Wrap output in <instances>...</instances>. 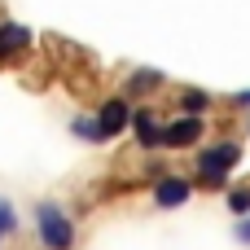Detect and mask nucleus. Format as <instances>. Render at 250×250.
<instances>
[{
  "label": "nucleus",
  "mask_w": 250,
  "mask_h": 250,
  "mask_svg": "<svg viewBox=\"0 0 250 250\" xmlns=\"http://www.w3.org/2000/svg\"><path fill=\"white\" fill-rule=\"evenodd\" d=\"M35 220H40V242H44L48 250H70V242H75V229H70V220H66V211H62V207L44 202Z\"/></svg>",
  "instance_id": "1"
},
{
  "label": "nucleus",
  "mask_w": 250,
  "mask_h": 250,
  "mask_svg": "<svg viewBox=\"0 0 250 250\" xmlns=\"http://www.w3.org/2000/svg\"><path fill=\"white\" fill-rule=\"evenodd\" d=\"M154 83H158L154 70H136V75H132V88H136V92H145V88H154Z\"/></svg>",
  "instance_id": "8"
},
{
  "label": "nucleus",
  "mask_w": 250,
  "mask_h": 250,
  "mask_svg": "<svg viewBox=\"0 0 250 250\" xmlns=\"http://www.w3.org/2000/svg\"><path fill=\"white\" fill-rule=\"evenodd\" d=\"M237 237H242V242H250V220L242 224V229H237Z\"/></svg>",
  "instance_id": "12"
},
{
  "label": "nucleus",
  "mask_w": 250,
  "mask_h": 250,
  "mask_svg": "<svg viewBox=\"0 0 250 250\" xmlns=\"http://www.w3.org/2000/svg\"><path fill=\"white\" fill-rule=\"evenodd\" d=\"M132 123H136V136H141V145H145V149L163 141V127L154 123V114H149V110H136V114H132Z\"/></svg>",
  "instance_id": "6"
},
{
  "label": "nucleus",
  "mask_w": 250,
  "mask_h": 250,
  "mask_svg": "<svg viewBox=\"0 0 250 250\" xmlns=\"http://www.w3.org/2000/svg\"><path fill=\"white\" fill-rule=\"evenodd\" d=\"M229 207H233V211H250V189H237V193L229 198Z\"/></svg>",
  "instance_id": "10"
},
{
  "label": "nucleus",
  "mask_w": 250,
  "mask_h": 250,
  "mask_svg": "<svg viewBox=\"0 0 250 250\" xmlns=\"http://www.w3.org/2000/svg\"><path fill=\"white\" fill-rule=\"evenodd\" d=\"M185 105H189V110H202V105H207V97H202V92H189V97H185Z\"/></svg>",
  "instance_id": "11"
},
{
  "label": "nucleus",
  "mask_w": 250,
  "mask_h": 250,
  "mask_svg": "<svg viewBox=\"0 0 250 250\" xmlns=\"http://www.w3.org/2000/svg\"><path fill=\"white\" fill-rule=\"evenodd\" d=\"M127 119H132V114H127V105H123V101H105V105H101V123H97V127H101V136H114V132H123V127H127Z\"/></svg>",
  "instance_id": "4"
},
{
  "label": "nucleus",
  "mask_w": 250,
  "mask_h": 250,
  "mask_svg": "<svg viewBox=\"0 0 250 250\" xmlns=\"http://www.w3.org/2000/svg\"><path fill=\"white\" fill-rule=\"evenodd\" d=\"M26 44H31V31H26V26L0 22V57H9V53H18V48H26Z\"/></svg>",
  "instance_id": "5"
},
{
  "label": "nucleus",
  "mask_w": 250,
  "mask_h": 250,
  "mask_svg": "<svg viewBox=\"0 0 250 250\" xmlns=\"http://www.w3.org/2000/svg\"><path fill=\"white\" fill-rule=\"evenodd\" d=\"M237 158H242V149L237 145H211L207 154H198V176H202V185H220L233 167H237Z\"/></svg>",
  "instance_id": "2"
},
{
  "label": "nucleus",
  "mask_w": 250,
  "mask_h": 250,
  "mask_svg": "<svg viewBox=\"0 0 250 250\" xmlns=\"http://www.w3.org/2000/svg\"><path fill=\"white\" fill-rule=\"evenodd\" d=\"M4 233H13V207L9 202H0V237Z\"/></svg>",
  "instance_id": "9"
},
{
  "label": "nucleus",
  "mask_w": 250,
  "mask_h": 250,
  "mask_svg": "<svg viewBox=\"0 0 250 250\" xmlns=\"http://www.w3.org/2000/svg\"><path fill=\"white\" fill-rule=\"evenodd\" d=\"M198 136H202V119H193V114H189V119H176V123L163 132L167 145H193Z\"/></svg>",
  "instance_id": "3"
},
{
  "label": "nucleus",
  "mask_w": 250,
  "mask_h": 250,
  "mask_svg": "<svg viewBox=\"0 0 250 250\" xmlns=\"http://www.w3.org/2000/svg\"><path fill=\"white\" fill-rule=\"evenodd\" d=\"M193 189L185 185V180H163L158 189H154V198H158V207H180L185 198H189Z\"/></svg>",
  "instance_id": "7"
}]
</instances>
